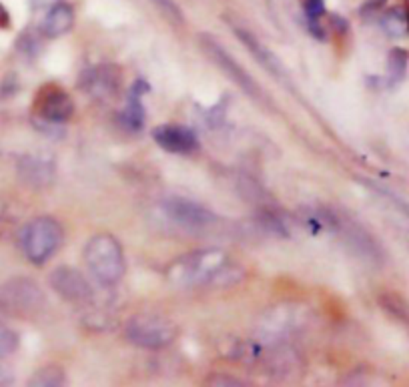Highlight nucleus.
Listing matches in <instances>:
<instances>
[{"mask_svg":"<svg viewBox=\"0 0 409 387\" xmlns=\"http://www.w3.org/2000/svg\"><path fill=\"white\" fill-rule=\"evenodd\" d=\"M153 139L161 149L169 152H191L199 145L195 133L181 125H161L153 131Z\"/></svg>","mask_w":409,"mask_h":387,"instance_id":"nucleus-9","label":"nucleus"},{"mask_svg":"<svg viewBox=\"0 0 409 387\" xmlns=\"http://www.w3.org/2000/svg\"><path fill=\"white\" fill-rule=\"evenodd\" d=\"M18 175L31 187H47L54 179V163L45 157H22L18 163Z\"/></svg>","mask_w":409,"mask_h":387,"instance_id":"nucleus-13","label":"nucleus"},{"mask_svg":"<svg viewBox=\"0 0 409 387\" xmlns=\"http://www.w3.org/2000/svg\"><path fill=\"white\" fill-rule=\"evenodd\" d=\"M20 243L29 261L34 265H42L61 247L63 229L52 217H38L24 227Z\"/></svg>","mask_w":409,"mask_h":387,"instance_id":"nucleus-3","label":"nucleus"},{"mask_svg":"<svg viewBox=\"0 0 409 387\" xmlns=\"http://www.w3.org/2000/svg\"><path fill=\"white\" fill-rule=\"evenodd\" d=\"M303 10L309 20H319L325 13V0H303Z\"/></svg>","mask_w":409,"mask_h":387,"instance_id":"nucleus-23","label":"nucleus"},{"mask_svg":"<svg viewBox=\"0 0 409 387\" xmlns=\"http://www.w3.org/2000/svg\"><path fill=\"white\" fill-rule=\"evenodd\" d=\"M51 287L70 303H85L93 297V287L85 275L72 267H56L52 271Z\"/></svg>","mask_w":409,"mask_h":387,"instance_id":"nucleus-7","label":"nucleus"},{"mask_svg":"<svg viewBox=\"0 0 409 387\" xmlns=\"http://www.w3.org/2000/svg\"><path fill=\"white\" fill-rule=\"evenodd\" d=\"M15 381V375H13V371L10 368L2 361V357H0V386H10Z\"/></svg>","mask_w":409,"mask_h":387,"instance_id":"nucleus-25","label":"nucleus"},{"mask_svg":"<svg viewBox=\"0 0 409 387\" xmlns=\"http://www.w3.org/2000/svg\"><path fill=\"white\" fill-rule=\"evenodd\" d=\"M379 303H381V307H383L392 317H395L399 323H403L409 329V305L406 303L399 295H395V293H383V295L379 297Z\"/></svg>","mask_w":409,"mask_h":387,"instance_id":"nucleus-19","label":"nucleus"},{"mask_svg":"<svg viewBox=\"0 0 409 387\" xmlns=\"http://www.w3.org/2000/svg\"><path fill=\"white\" fill-rule=\"evenodd\" d=\"M235 34L241 38V42L247 47V51L259 61V65H263L271 74H275L277 79H281L283 83L287 81V72H285V68L281 65V61L267 47H263L253 34L249 33V31H243V29H235Z\"/></svg>","mask_w":409,"mask_h":387,"instance_id":"nucleus-14","label":"nucleus"},{"mask_svg":"<svg viewBox=\"0 0 409 387\" xmlns=\"http://www.w3.org/2000/svg\"><path fill=\"white\" fill-rule=\"evenodd\" d=\"M343 235L347 245L351 247V251L363 261L371 263V265H379L383 261V253L379 249V245L375 243V239L367 231H363L361 227L353 225V223H341Z\"/></svg>","mask_w":409,"mask_h":387,"instance_id":"nucleus-11","label":"nucleus"},{"mask_svg":"<svg viewBox=\"0 0 409 387\" xmlns=\"http://www.w3.org/2000/svg\"><path fill=\"white\" fill-rule=\"evenodd\" d=\"M120 123L122 127H127L129 131H138L143 125H145V109L138 101V95H136V88L131 90V97H129V104L122 109L120 113Z\"/></svg>","mask_w":409,"mask_h":387,"instance_id":"nucleus-16","label":"nucleus"},{"mask_svg":"<svg viewBox=\"0 0 409 387\" xmlns=\"http://www.w3.org/2000/svg\"><path fill=\"white\" fill-rule=\"evenodd\" d=\"M85 261L93 277L102 285H115L125 275V253L109 233L90 237L85 247Z\"/></svg>","mask_w":409,"mask_h":387,"instance_id":"nucleus-2","label":"nucleus"},{"mask_svg":"<svg viewBox=\"0 0 409 387\" xmlns=\"http://www.w3.org/2000/svg\"><path fill=\"white\" fill-rule=\"evenodd\" d=\"M408 61L409 52L403 51V49H393L390 52V56H387V77H390L392 83H399L406 77Z\"/></svg>","mask_w":409,"mask_h":387,"instance_id":"nucleus-20","label":"nucleus"},{"mask_svg":"<svg viewBox=\"0 0 409 387\" xmlns=\"http://www.w3.org/2000/svg\"><path fill=\"white\" fill-rule=\"evenodd\" d=\"M119 84L120 70L115 65H101V67L88 68L83 74V88L97 97L115 95Z\"/></svg>","mask_w":409,"mask_h":387,"instance_id":"nucleus-12","label":"nucleus"},{"mask_svg":"<svg viewBox=\"0 0 409 387\" xmlns=\"http://www.w3.org/2000/svg\"><path fill=\"white\" fill-rule=\"evenodd\" d=\"M72 113H74V102L61 88H47L38 99V115L49 123L61 125L72 117Z\"/></svg>","mask_w":409,"mask_h":387,"instance_id":"nucleus-10","label":"nucleus"},{"mask_svg":"<svg viewBox=\"0 0 409 387\" xmlns=\"http://www.w3.org/2000/svg\"><path fill=\"white\" fill-rule=\"evenodd\" d=\"M201 45H203V51L207 52V56H209L217 67L221 68L223 72H225L233 83L237 84L243 93H247V95H249L251 99H255V101L265 102V104H267V95H265V90L259 86V83H257L255 79H253L245 68L241 67L229 52L223 49L221 45H219L213 36L203 34V36H201Z\"/></svg>","mask_w":409,"mask_h":387,"instance_id":"nucleus-5","label":"nucleus"},{"mask_svg":"<svg viewBox=\"0 0 409 387\" xmlns=\"http://www.w3.org/2000/svg\"><path fill=\"white\" fill-rule=\"evenodd\" d=\"M375 4H381V2H385V0H374Z\"/></svg>","mask_w":409,"mask_h":387,"instance_id":"nucleus-26","label":"nucleus"},{"mask_svg":"<svg viewBox=\"0 0 409 387\" xmlns=\"http://www.w3.org/2000/svg\"><path fill=\"white\" fill-rule=\"evenodd\" d=\"M74 24V10L67 2H56L51 10L47 13L45 22H42V33L51 38L67 34Z\"/></svg>","mask_w":409,"mask_h":387,"instance_id":"nucleus-15","label":"nucleus"},{"mask_svg":"<svg viewBox=\"0 0 409 387\" xmlns=\"http://www.w3.org/2000/svg\"><path fill=\"white\" fill-rule=\"evenodd\" d=\"M163 211L177 227L187 229V231H201L205 227L213 225L217 219L203 205L187 201V199H169L163 203Z\"/></svg>","mask_w":409,"mask_h":387,"instance_id":"nucleus-6","label":"nucleus"},{"mask_svg":"<svg viewBox=\"0 0 409 387\" xmlns=\"http://www.w3.org/2000/svg\"><path fill=\"white\" fill-rule=\"evenodd\" d=\"M381 26L390 36H403L409 33V13L406 8H390L381 17Z\"/></svg>","mask_w":409,"mask_h":387,"instance_id":"nucleus-17","label":"nucleus"},{"mask_svg":"<svg viewBox=\"0 0 409 387\" xmlns=\"http://www.w3.org/2000/svg\"><path fill=\"white\" fill-rule=\"evenodd\" d=\"M18 347V335L8 329V327H2L0 325V357H6V355L15 354Z\"/></svg>","mask_w":409,"mask_h":387,"instance_id":"nucleus-21","label":"nucleus"},{"mask_svg":"<svg viewBox=\"0 0 409 387\" xmlns=\"http://www.w3.org/2000/svg\"><path fill=\"white\" fill-rule=\"evenodd\" d=\"M227 269V255L221 249H201L179 257L170 263L169 281L179 287H193L211 283Z\"/></svg>","mask_w":409,"mask_h":387,"instance_id":"nucleus-1","label":"nucleus"},{"mask_svg":"<svg viewBox=\"0 0 409 387\" xmlns=\"http://www.w3.org/2000/svg\"><path fill=\"white\" fill-rule=\"evenodd\" d=\"M207 384L209 386H243L239 379H233V377H227V375H213V377H209L207 379Z\"/></svg>","mask_w":409,"mask_h":387,"instance_id":"nucleus-24","label":"nucleus"},{"mask_svg":"<svg viewBox=\"0 0 409 387\" xmlns=\"http://www.w3.org/2000/svg\"><path fill=\"white\" fill-rule=\"evenodd\" d=\"M29 384L36 387H58L67 384V375L58 365H47L36 371Z\"/></svg>","mask_w":409,"mask_h":387,"instance_id":"nucleus-18","label":"nucleus"},{"mask_svg":"<svg viewBox=\"0 0 409 387\" xmlns=\"http://www.w3.org/2000/svg\"><path fill=\"white\" fill-rule=\"evenodd\" d=\"M127 339L145 349H161L175 339V327L159 313H136L127 321Z\"/></svg>","mask_w":409,"mask_h":387,"instance_id":"nucleus-4","label":"nucleus"},{"mask_svg":"<svg viewBox=\"0 0 409 387\" xmlns=\"http://www.w3.org/2000/svg\"><path fill=\"white\" fill-rule=\"evenodd\" d=\"M4 301L18 311L31 313L45 305V295L33 279L15 277L4 285Z\"/></svg>","mask_w":409,"mask_h":387,"instance_id":"nucleus-8","label":"nucleus"},{"mask_svg":"<svg viewBox=\"0 0 409 387\" xmlns=\"http://www.w3.org/2000/svg\"><path fill=\"white\" fill-rule=\"evenodd\" d=\"M153 2L161 8V13L169 18V20H175V22H179V24L183 22V13H181V8H179L173 0H153Z\"/></svg>","mask_w":409,"mask_h":387,"instance_id":"nucleus-22","label":"nucleus"}]
</instances>
